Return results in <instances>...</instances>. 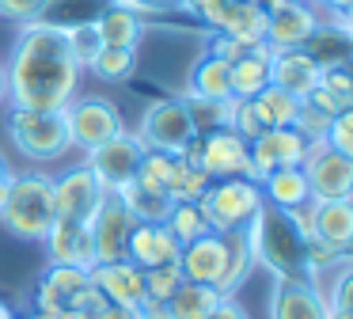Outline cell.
Returning a JSON list of instances; mask_svg holds the SVG:
<instances>
[{"instance_id":"6da1fadb","label":"cell","mask_w":353,"mask_h":319,"mask_svg":"<svg viewBox=\"0 0 353 319\" xmlns=\"http://www.w3.org/2000/svg\"><path fill=\"white\" fill-rule=\"evenodd\" d=\"M80 72L84 68L72 57L65 30L46 27V23H27L12 46L8 65H4L8 103L19 110L61 114L77 95Z\"/></svg>"},{"instance_id":"7a4b0ae2","label":"cell","mask_w":353,"mask_h":319,"mask_svg":"<svg viewBox=\"0 0 353 319\" xmlns=\"http://www.w3.org/2000/svg\"><path fill=\"white\" fill-rule=\"evenodd\" d=\"M243 232H247V243H251L254 266L262 262L274 278H307V262H304L307 243L300 240V232L292 228L285 209L262 205Z\"/></svg>"},{"instance_id":"3957f363","label":"cell","mask_w":353,"mask_h":319,"mask_svg":"<svg viewBox=\"0 0 353 319\" xmlns=\"http://www.w3.org/2000/svg\"><path fill=\"white\" fill-rule=\"evenodd\" d=\"M0 224L27 243H42L54 228V179L42 171L12 175L8 194L0 202Z\"/></svg>"},{"instance_id":"277c9868","label":"cell","mask_w":353,"mask_h":319,"mask_svg":"<svg viewBox=\"0 0 353 319\" xmlns=\"http://www.w3.org/2000/svg\"><path fill=\"white\" fill-rule=\"evenodd\" d=\"M262 186L243 175H232V179H213L205 186V194L198 197V209L205 217L209 232H236V228H247L251 217L262 209Z\"/></svg>"},{"instance_id":"5b68a950","label":"cell","mask_w":353,"mask_h":319,"mask_svg":"<svg viewBox=\"0 0 353 319\" xmlns=\"http://www.w3.org/2000/svg\"><path fill=\"white\" fill-rule=\"evenodd\" d=\"M137 137H141V144H145L148 152L183 156L186 144L198 137L186 99H183V95H179V99H156V103L145 110V118H141Z\"/></svg>"},{"instance_id":"8992f818","label":"cell","mask_w":353,"mask_h":319,"mask_svg":"<svg viewBox=\"0 0 353 319\" xmlns=\"http://www.w3.org/2000/svg\"><path fill=\"white\" fill-rule=\"evenodd\" d=\"M312 190V202H345L353 197V156H342L327 144V137L307 141L304 164H300Z\"/></svg>"},{"instance_id":"52a82bcc","label":"cell","mask_w":353,"mask_h":319,"mask_svg":"<svg viewBox=\"0 0 353 319\" xmlns=\"http://www.w3.org/2000/svg\"><path fill=\"white\" fill-rule=\"evenodd\" d=\"M8 137L16 148L31 160H54L69 148V129H65V114L50 110H8Z\"/></svg>"},{"instance_id":"ba28073f","label":"cell","mask_w":353,"mask_h":319,"mask_svg":"<svg viewBox=\"0 0 353 319\" xmlns=\"http://www.w3.org/2000/svg\"><path fill=\"white\" fill-rule=\"evenodd\" d=\"M65 129H69V148H99L103 141L125 133V122H122V110H118L110 99H99V95H88V99H72L65 106Z\"/></svg>"},{"instance_id":"9c48e42d","label":"cell","mask_w":353,"mask_h":319,"mask_svg":"<svg viewBox=\"0 0 353 319\" xmlns=\"http://www.w3.org/2000/svg\"><path fill=\"white\" fill-rule=\"evenodd\" d=\"M190 164H198L209 179H232V175H247V141L236 129H209L198 133L183 152Z\"/></svg>"},{"instance_id":"30bf717a","label":"cell","mask_w":353,"mask_h":319,"mask_svg":"<svg viewBox=\"0 0 353 319\" xmlns=\"http://www.w3.org/2000/svg\"><path fill=\"white\" fill-rule=\"evenodd\" d=\"M141 156H145L141 137L125 129V133L110 137V141H103L99 148L88 152V171L99 179V186L107 190V194H118V190H125L133 182Z\"/></svg>"},{"instance_id":"8fae6325","label":"cell","mask_w":353,"mask_h":319,"mask_svg":"<svg viewBox=\"0 0 353 319\" xmlns=\"http://www.w3.org/2000/svg\"><path fill=\"white\" fill-rule=\"evenodd\" d=\"M107 190L99 186L88 164L69 167L65 175L54 179V220H77V224H88L95 217V209L103 205Z\"/></svg>"},{"instance_id":"7c38bea8","label":"cell","mask_w":353,"mask_h":319,"mask_svg":"<svg viewBox=\"0 0 353 319\" xmlns=\"http://www.w3.org/2000/svg\"><path fill=\"white\" fill-rule=\"evenodd\" d=\"M133 224H137V220H133V213L122 205V197L118 194L103 197V205L95 209V217L88 220L95 262H118V258H125V243H130Z\"/></svg>"},{"instance_id":"4fadbf2b","label":"cell","mask_w":353,"mask_h":319,"mask_svg":"<svg viewBox=\"0 0 353 319\" xmlns=\"http://www.w3.org/2000/svg\"><path fill=\"white\" fill-rule=\"evenodd\" d=\"M323 15L307 0H285L266 15V46L270 50H300L319 30Z\"/></svg>"},{"instance_id":"5bb4252c","label":"cell","mask_w":353,"mask_h":319,"mask_svg":"<svg viewBox=\"0 0 353 319\" xmlns=\"http://www.w3.org/2000/svg\"><path fill=\"white\" fill-rule=\"evenodd\" d=\"M270 319H327V293L312 278H274Z\"/></svg>"},{"instance_id":"9a60e30c","label":"cell","mask_w":353,"mask_h":319,"mask_svg":"<svg viewBox=\"0 0 353 319\" xmlns=\"http://www.w3.org/2000/svg\"><path fill=\"white\" fill-rule=\"evenodd\" d=\"M224 262H228V240L221 232H205L198 240L183 243L179 251V273L186 281H201V285H221Z\"/></svg>"},{"instance_id":"2e32d148","label":"cell","mask_w":353,"mask_h":319,"mask_svg":"<svg viewBox=\"0 0 353 319\" xmlns=\"http://www.w3.org/2000/svg\"><path fill=\"white\" fill-rule=\"evenodd\" d=\"M92 285L107 296L110 304H125V308H141L145 300V270L133 266L130 258H118V262H95L88 270Z\"/></svg>"},{"instance_id":"e0dca14e","label":"cell","mask_w":353,"mask_h":319,"mask_svg":"<svg viewBox=\"0 0 353 319\" xmlns=\"http://www.w3.org/2000/svg\"><path fill=\"white\" fill-rule=\"evenodd\" d=\"M183 243L171 235L168 224H145L137 220L130 232V243H125V258L141 270H152V266H175Z\"/></svg>"},{"instance_id":"ac0fdd59","label":"cell","mask_w":353,"mask_h":319,"mask_svg":"<svg viewBox=\"0 0 353 319\" xmlns=\"http://www.w3.org/2000/svg\"><path fill=\"white\" fill-rule=\"evenodd\" d=\"M42 243H46L50 266H80V270H92L95 266L88 224H77V220H54V228L46 232Z\"/></svg>"},{"instance_id":"d6986e66","label":"cell","mask_w":353,"mask_h":319,"mask_svg":"<svg viewBox=\"0 0 353 319\" xmlns=\"http://www.w3.org/2000/svg\"><path fill=\"white\" fill-rule=\"evenodd\" d=\"M319 72L323 68L312 61V53L300 46V50H274L270 53V84L289 95L304 99L307 91L319 84Z\"/></svg>"},{"instance_id":"ffe728a7","label":"cell","mask_w":353,"mask_h":319,"mask_svg":"<svg viewBox=\"0 0 353 319\" xmlns=\"http://www.w3.org/2000/svg\"><path fill=\"white\" fill-rule=\"evenodd\" d=\"M228 65L232 61L201 53L190 65V76H186V84H183V99H194V103H224V99H232Z\"/></svg>"},{"instance_id":"44dd1931","label":"cell","mask_w":353,"mask_h":319,"mask_svg":"<svg viewBox=\"0 0 353 319\" xmlns=\"http://www.w3.org/2000/svg\"><path fill=\"white\" fill-rule=\"evenodd\" d=\"M266 15L270 12H262V8L251 4V0H228L213 30L236 38L243 50H254L259 42H266Z\"/></svg>"},{"instance_id":"7402d4cb","label":"cell","mask_w":353,"mask_h":319,"mask_svg":"<svg viewBox=\"0 0 353 319\" xmlns=\"http://www.w3.org/2000/svg\"><path fill=\"white\" fill-rule=\"evenodd\" d=\"M312 240H323L338 251H350L353 243V202H312Z\"/></svg>"},{"instance_id":"603a6c76","label":"cell","mask_w":353,"mask_h":319,"mask_svg":"<svg viewBox=\"0 0 353 319\" xmlns=\"http://www.w3.org/2000/svg\"><path fill=\"white\" fill-rule=\"evenodd\" d=\"M92 27H95V35H99L103 46H125V50H137L141 38H145V19L133 15L130 8L114 4V0L95 15Z\"/></svg>"},{"instance_id":"cb8c5ba5","label":"cell","mask_w":353,"mask_h":319,"mask_svg":"<svg viewBox=\"0 0 353 319\" xmlns=\"http://www.w3.org/2000/svg\"><path fill=\"white\" fill-rule=\"evenodd\" d=\"M270 46L259 42L254 50H247L243 57H236L228 65V80H232V99H254L262 88L270 84Z\"/></svg>"},{"instance_id":"d4e9b609","label":"cell","mask_w":353,"mask_h":319,"mask_svg":"<svg viewBox=\"0 0 353 319\" xmlns=\"http://www.w3.org/2000/svg\"><path fill=\"white\" fill-rule=\"evenodd\" d=\"M259 186H262V202L274 205V209H285V213L312 202V190H307V179L300 167H274Z\"/></svg>"},{"instance_id":"484cf974","label":"cell","mask_w":353,"mask_h":319,"mask_svg":"<svg viewBox=\"0 0 353 319\" xmlns=\"http://www.w3.org/2000/svg\"><path fill=\"white\" fill-rule=\"evenodd\" d=\"M221 300H224V296H221V289H216V285H201V281H183V285H179L175 293H171L168 308H171V316H175V319H205Z\"/></svg>"},{"instance_id":"4316f807","label":"cell","mask_w":353,"mask_h":319,"mask_svg":"<svg viewBox=\"0 0 353 319\" xmlns=\"http://www.w3.org/2000/svg\"><path fill=\"white\" fill-rule=\"evenodd\" d=\"M110 0H46L42 15L34 23H46V27L57 30H72V27H84V23H95V15L107 8Z\"/></svg>"},{"instance_id":"83f0119b","label":"cell","mask_w":353,"mask_h":319,"mask_svg":"<svg viewBox=\"0 0 353 319\" xmlns=\"http://www.w3.org/2000/svg\"><path fill=\"white\" fill-rule=\"evenodd\" d=\"M251 103H254V114H259L262 129L292 126V118H296V110H300V99L289 95V91H281V88H274V84H266Z\"/></svg>"},{"instance_id":"f1b7e54d","label":"cell","mask_w":353,"mask_h":319,"mask_svg":"<svg viewBox=\"0 0 353 319\" xmlns=\"http://www.w3.org/2000/svg\"><path fill=\"white\" fill-rule=\"evenodd\" d=\"M137 68V50H125V46H99V53L88 61V72L99 76L103 84H125Z\"/></svg>"},{"instance_id":"f546056e","label":"cell","mask_w":353,"mask_h":319,"mask_svg":"<svg viewBox=\"0 0 353 319\" xmlns=\"http://www.w3.org/2000/svg\"><path fill=\"white\" fill-rule=\"evenodd\" d=\"M228 240V262H224V278H221V296H232L239 285L247 281V273L254 270V255H251V243H247V232L236 228V232H224Z\"/></svg>"},{"instance_id":"4dcf8cb0","label":"cell","mask_w":353,"mask_h":319,"mask_svg":"<svg viewBox=\"0 0 353 319\" xmlns=\"http://www.w3.org/2000/svg\"><path fill=\"white\" fill-rule=\"evenodd\" d=\"M118 197H122V205L133 213V220H145V224H163L171 213V194H160V190H145L137 186V182H130L125 190H118Z\"/></svg>"},{"instance_id":"1f68e13d","label":"cell","mask_w":353,"mask_h":319,"mask_svg":"<svg viewBox=\"0 0 353 319\" xmlns=\"http://www.w3.org/2000/svg\"><path fill=\"white\" fill-rule=\"evenodd\" d=\"M304 50L312 53V61L319 68H330V65H345V53H350V30L345 27H327L319 23L312 38L304 42Z\"/></svg>"},{"instance_id":"d6a6232c","label":"cell","mask_w":353,"mask_h":319,"mask_svg":"<svg viewBox=\"0 0 353 319\" xmlns=\"http://www.w3.org/2000/svg\"><path fill=\"white\" fill-rule=\"evenodd\" d=\"M209 182L213 179H209L198 164H190L186 156H175V164H171V179H168V194H171V202H198V197L205 194Z\"/></svg>"},{"instance_id":"836d02e7","label":"cell","mask_w":353,"mask_h":319,"mask_svg":"<svg viewBox=\"0 0 353 319\" xmlns=\"http://www.w3.org/2000/svg\"><path fill=\"white\" fill-rule=\"evenodd\" d=\"M163 224L171 228V235H175L179 243H190V240H198V235L209 232V224H205V217H201L198 202H175Z\"/></svg>"},{"instance_id":"e575fe53","label":"cell","mask_w":353,"mask_h":319,"mask_svg":"<svg viewBox=\"0 0 353 319\" xmlns=\"http://www.w3.org/2000/svg\"><path fill=\"white\" fill-rule=\"evenodd\" d=\"M171 164H175V156H168V152H148L141 156L137 164V175H133V182L145 190H160V194H168V179H171Z\"/></svg>"},{"instance_id":"d590c367","label":"cell","mask_w":353,"mask_h":319,"mask_svg":"<svg viewBox=\"0 0 353 319\" xmlns=\"http://www.w3.org/2000/svg\"><path fill=\"white\" fill-rule=\"evenodd\" d=\"M183 281L186 278L179 273V266H152V270H145V296H152V300H171V293H175Z\"/></svg>"},{"instance_id":"8d00e7d4","label":"cell","mask_w":353,"mask_h":319,"mask_svg":"<svg viewBox=\"0 0 353 319\" xmlns=\"http://www.w3.org/2000/svg\"><path fill=\"white\" fill-rule=\"evenodd\" d=\"M228 129H236L243 141H254L262 133V122L254 114L251 99H228Z\"/></svg>"},{"instance_id":"74e56055","label":"cell","mask_w":353,"mask_h":319,"mask_svg":"<svg viewBox=\"0 0 353 319\" xmlns=\"http://www.w3.org/2000/svg\"><path fill=\"white\" fill-rule=\"evenodd\" d=\"M107 304H110V300H107V296H103L95 285H84V289H77L72 296H65V308H69L77 319H99Z\"/></svg>"},{"instance_id":"f35d334b","label":"cell","mask_w":353,"mask_h":319,"mask_svg":"<svg viewBox=\"0 0 353 319\" xmlns=\"http://www.w3.org/2000/svg\"><path fill=\"white\" fill-rule=\"evenodd\" d=\"M327 126H330V114H323L319 106H312L307 99H300V110H296V118H292V129H296L300 137H307V141H319V137H327Z\"/></svg>"},{"instance_id":"ab89813d","label":"cell","mask_w":353,"mask_h":319,"mask_svg":"<svg viewBox=\"0 0 353 319\" xmlns=\"http://www.w3.org/2000/svg\"><path fill=\"white\" fill-rule=\"evenodd\" d=\"M65 38H69V50H72V57H77V65L80 68H88V61L99 53V35H95V27L92 23H84V27H72V30H65Z\"/></svg>"},{"instance_id":"60d3db41","label":"cell","mask_w":353,"mask_h":319,"mask_svg":"<svg viewBox=\"0 0 353 319\" xmlns=\"http://www.w3.org/2000/svg\"><path fill=\"white\" fill-rule=\"evenodd\" d=\"M42 278L50 281L54 289H61L65 296H72L77 289H84V285H92V278H88V270H80V266H50Z\"/></svg>"},{"instance_id":"b9f144b4","label":"cell","mask_w":353,"mask_h":319,"mask_svg":"<svg viewBox=\"0 0 353 319\" xmlns=\"http://www.w3.org/2000/svg\"><path fill=\"white\" fill-rule=\"evenodd\" d=\"M327 144L342 156H353V110H342L327 126Z\"/></svg>"},{"instance_id":"7bdbcfd3","label":"cell","mask_w":353,"mask_h":319,"mask_svg":"<svg viewBox=\"0 0 353 319\" xmlns=\"http://www.w3.org/2000/svg\"><path fill=\"white\" fill-rule=\"evenodd\" d=\"M319 84L330 91V95H338L345 106H353V80H350V68L345 65H330L319 72Z\"/></svg>"},{"instance_id":"ee69618b","label":"cell","mask_w":353,"mask_h":319,"mask_svg":"<svg viewBox=\"0 0 353 319\" xmlns=\"http://www.w3.org/2000/svg\"><path fill=\"white\" fill-rule=\"evenodd\" d=\"M42 8H46V0H0V15L12 19V23H19V27H27V23L39 19Z\"/></svg>"},{"instance_id":"f6af8a7d","label":"cell","mask_w":353,"mask_h":319,"mask_svg":"<svg viewBox=\"0 0 353 319\" xmlns=\"http://www.w3.org/2000/svg\"><path fill=\"white\" fill-rule=\"evenodd\" d=\"M114 4L130 8L133 15H171V12H183V0H114Z\"/></svg>"},{"instance_id":"bcb514c9","label":"cell","mask_w":353,"mask_h":319,"mask_svg":"<svg viewBox=\"0 0 353 319\" xmlns=\"http://www.w3.org/2000/svg\"><path fill=\"white\" fill-rule=\"evenodd\" d=\"M61 308H65V293L42 278L34 285V316H50V311H61Z\"/></svg>"},{"instance_id":"7dc6e473","label":"cell","mask_w":353,"mask_h":319,"mask_svg":"<svg viewBox=\"0 0 353 319\" xmlns=\"http://www.w3.org/2000/svg\"><path fill=\"white\" fill-rule=\"evenodd\" d=\"M304 99H307V103H312V106H319L323 114H330V118H334V114H342V110H353V106H345V103H342V99H338V95H330V91L323 88V84H315V88L307 91Z\"/></svg>"},{"instance_id":"c3c4849f","label":"cell","mask_w":353,"mask_h":319,"mask_svg":"<svg viewBox=\"0 0 353 319\" xmlns=\"http://www.w3.org/2000/svg\"><path fill=\"white\" fill-rule=\"evenodd\" d=\"M205 319H251V311H247L243 308V304H239L236 300V296H224V300L221 304H216V308L213 311H209V316Z\"/></svg>"},{"instance_id":"681fc988","label":"cell","mask_w":353,"mask_h":319,"mask_svg":"<svg viewBox=\"0 0 353 319\" xmlns=\"http://www.w3.org/2000/svg\"><path fill=\"white\" fill-rule=\"evenodd\" d=\"M137 311H141V319H175L168 308V300H152V296H145Z\"/></svg>"},{"instance_id":"f907efd6","label":"cell","mask_w":353,"mask_h":319,"mask_svg":"<svg viewBox=\"0 0 353 319\" xmlns=\"http://www.w3.org/2000/svg\"><path fill=\"white\" fill-rule=\"evenodd\" d=\"M319 15H350V4L353 0H307Z\"/></svg>"},{"instance_id":"816d5d0a","label":"cell","mask_w":353,"mask_h":319,"mask_svg":"<svg viewBox=\"0 0 353 319\" xmlns=\"http://www.w3.org/2000/svg\"><path fill=\"white\" fill-rule=\"evenodd\" d=\"M99 319H141L137 308H125V304H107Z\"/></svg>"},{"instance_id":"f5cc1de1","label":"cell","mask_w":353,"mask_h":319,"mask_svg":"<svg viewBox=\"0 0 353 319\" xmlns=\"http://www.w3.org/2000/svg\"><path fill=\"white\" fill-rule=\"evenodd\" d=\"M327 319H353L350 300H327Z\"/></svg>"},{"instance_id":"db71d44e","label":"cell","mask_w":353,"mask_h":319,"mask_svg":"<svg viewBox=\"0 0 353 319\" xmlns=\"http://www.w3.org/2000/svg\"><path fill=\"white\" fill-rule=\"evenodd\" d=\"M12 164H8V156H4V152H0V202H4V194H8V182H12Z\"/></svg>"},{"instance_id":"11a10c76","label":"cell","mask_w":353,"mask_h":319,"mask_svg":"<svg viewBox=\"0 0 353 319\" xmlns=\"http://www.w3.org/2000/svg\"><path fill=\"white\" fill-rule=\"evenodd\" d=\"M8 103V80H4V65H0V106Z\"/></svg>"},{"instance_id":"9f6ffc18","label":"cell","mask_w":353,"mask_h":319,"mask_svg":"<svg viewBox=\"0 0 353 319\" xmlns=\"http://www.w3.org/2000/svg\"><path fill=\"white\" fill-rule=\"evenodd\" d=\"M39 319H77V316L69 308H61V311H50V316H39Z\"/></svg>"},{"instance_id":"6f0895ef","label":"cell","mask_w":353,"mask_h":319,"mask_svg":"<svg viewBox=\"0 0 353 319\" xmlns=\"http://www.w3.org/2000/svg\"><path fill=\"white\" fill-rule=\"evenodd\" d=\"M0 319H19V316H16V308H12V304L0 300Z\"/></svg>"}]
</instances>
